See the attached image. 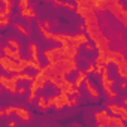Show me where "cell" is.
Instances as JSON below:
<instances>
[{"instance_id": "d6a6232c", "label": "cell", "mask_w": 127, "mask_h": 127, "mask_svg": "<svg viewBox=\"0 0 127 127\" xmlns=\"http://www.w3.org/2000/svg\"><path fill=\"white\" fill-rule=\"evenodd\" d=\"M103 69H105L103 64H96V72H94V75H102Z\"/></svg>"}, {"instance_id": "7c38bea8", "label": "cell", "mask_w": 127, "mask_h": 127, "mask_svg": "<svg viewBox=\"0 0 127 127\" xmlns=\"http://www.w3.org/2000/svg\"><path fill=\"white\" fill-rule=\"evenodd\" d=\"M115 66H117V73H118V76L123 78V79H127V58L123 60V61H118Z\"/></svg>"}, {"instance_id": "1f68e13d", "label": "cell", "mask_w": 127, "mask_h": 127, "mask_svg": "<svg viewBox=\"0 0 127 127\" xmlns=\"http://www.w3.org/2000/svg\"><path fill=\"white\" fill-rule=\"evenodd\" d=\"M2 5H3V8H9V9L14 8V3L11 2V0H2Z\"/></svg>"}, {"instance_id": "30bf717a", "label": "cell", "mask_w": 127, "mask_h": 127, "mask_svg": "<svg viewBox=\"0 0 127 127\" xmlns=\"http://www.w3.org/2000/svg\"><path fill=\"white\" fill-rule=\"evenodd\" d=\"M29 52H30V58H29V60H32V61H34V63H40V60H39V46H37V43L30 42V43H29Z\"/></svg>"}, {"instance_id": "8992f818", "label": "cell", "mask_w": 127, "mask_h": 127, "mask_svg": "<svg viewBox=\"0 0 127 127\" xmlns=\"http://www.w3.org/2000/svg\"><path fill=\"white\" fill-rule=\"evenodd\" d=\"M61 91H64L66 94H69V96H72V97H79L81 96V91L75 87V84L72 82V81H69L67 78L63 81V90Z\"/></svg>"}, {"instance_id": "d6986e66", "label": "cell", "mask_w": 127, "mask_h": 127, "mask_svg": "<svg viewBox=\"0 0 127 127\" xmlns=\"http://www.w3.org/2000/svg\"><path fill=\"white\" fill-rule=\"evenodd\" d=\"M106 127H126V124H124L123 118H120V117H114V115H112V120H111V123H109Z\"/></svg>"}, {"instance_id": "7bdbcfd3", "label": "cell", "mask_w": 127, "mask_h": 127, "mask_svg": "<svg viewBox=\"0 0 127 127\" xmlns=\"http://www.w3.org/2000/svg\"><path fill=\"white\" fill-rule=\"evenodd\" d=\"M126 3H127V2H126Z\"/></svg>"}, {"instance_id": "b9f144b4", "label": "cell", "mask_w": 127, "mask_h": 127, "mask_svg": "<svg viewBox=\"0 0 127 127\" xmlns=\"http://www.w3.org/2000/svg\"><path fill=\"white\" fill-rule=\"evenodd\" d=\"M96 127H106L105 124H96Z\"/></svg>"}, {"instance_id": "3957f363", "label": "cell", "mask_w": 127, "mask_h": 127, "mask_svg": "<svg viewBox=\"0 0 127 127\" xmlns=\"http://www.w3.org/2000/svg\"><path fill=\"white\" fill-rule=\"evenodd\" d=\"M100 81H102L103 91L108 94V97H109L111 100H115V99H117V93L112 90V85L115 84V81L109 78V69H108L106 66H105V69H103V72H102V75H100Z\"/></svg>"}, {"instance_id": "5b68a950", "label": "cell", "mask_w": 127, "mask_h": 127, "mask_svg": "<svg viewBox=\"0 0 127 127\" xmlns=\"http://www.w3.org/2000/svg\"><path fill=\"white\" fill-rule=\"evenodd\" d=\"M0 84H2V87L5 90H8L11 94H17L18 91V79L17 76H6V75H0Z\"/></svg>"}, {"instance_id": "ab89813d", "label": "cell", "mask_w": 127, "mask_h": 127, "mask_svg": "<svg viewBox=\"0 0 127 127\" xmlns=\"http://www.w3.org/2000/svg\"><path fill=\"white\" fill-rule=\"evenodd\" d=\"M15 126H17L15 121H9V123H8V127H15Z\"/></svg>"}, {"instance_id": "603a6c76", "label": "cell", "mask_w": 127, "mask_h": 127, "mask_svg": "<svg viewBox=\"0 0 127 127\" xmlns=\"http://www.w3.org/2000/svg\"><path fill=\"white\" fill-rule=\"evenodd\" d=\"M15 76H17L18 81H27V82H33V79H34V75H30V73H27V72L18 73V75H15Z\"/></svg>"}, {"instance_id": "4fadbf2b", "label": "cell", "mask_w": 127, "mask_h": 127, "mask_svg": "<svg viewBox=\"0 0 127 127\" xmlns=\"http://www.w3.org/2000/svg\"><path fill=\"white\" fill-rule=\"evenodd\" d=\"M15 114H17V117L23 121V123H29L30 120H32V115H30V111L29 109H26V108H18L17 106V111H15Z\"/></svg>"}, {"instance_id": "cb8c5ba5", "label": "cell", "mask_w": 127, "mask_h": 127, "mask_svg": "<svg viewBox=\"0 0 127 127\" xmlns=\"http://www.w3.org/2000/svg\"><path fill=\"white\" fill-rule=\"evenodd\" d=\"M14 27H15L20 33H23L26 37H29V36H30V30H29V29H26L24 26H21V24H18V23H14Z\"/></svg>"}, {"instance_id": "e0dca14e", "label": "cell", "mask_w": 127, "mask_h": 127, "mask_svg": "<svg viewBox=\"0 0 127 127\" xmlns=\"http://www.w3.org/2000/svg\"><path fill=\"white\" fill-rule=\"evenodd\" d=\"M87 78H88V75L85 73V70H78V75H76V79L73 81V84H75V87L79 90L81 87H82V84L87 81Z\"/></svg>"}, {"instance_id": "8d00e7d4", "label": "cell", "mask_w": 127, "mask_h": 127, "mask_svg": "<svg viewBox=\"0 0 127 127\" xmlns=\"http://www.w3.org/2000/svg\"><path fill=\"white\" fill-rule=\"evenodd\" d=\"M43 27H45L46 30H49V29H51V23H49L48 20H46V21H43Z\"/></svg>"}, {"instance_id": "484cf974", "label": "cell", "mask_w": 127, "mask_h": 127, "mask_svg": "<svg viewBox=\"0 0 127 127\" xmlns=\"http://www.w3.org/2000/svg\"><path fill=\"white\" fill-rule=\"evenodd\" d=\"M118 21H120L126 29H127V9H126V8L123 9V12H121V15H120V20H118Z\"/></svg>"}, {"instance_id": "e575fe53", "label": "cell", "mask_w": 127, "mask_h": 127, "mask_svg": "<svg viewBox=\"0 0 127 127\" xmlns=\"http://www.w3.org/2000/svg\"><path fill=\"white\" fill-rule=\"evenodd\" d=\"M46 103H48V108H52L54 106V96L52 97H48L46 99Z\"/></svg>"}, {"instance_id": "52a82bcc", "label": "cell", "mask_w": 127, "mask_h": 127, "mask_svg": "<svg viewBox=\"0 0 127 127\" xmlns=\"http://www.w3.org/2000/svg\"><path fill=\"white\" fill-rule=\"evenodd\" d=\"M52 40L57 42V43H60V45L73 43V34H67V33H54Z\"/></svg>"}, {"instance_id": "836d02e7", "label": "cell", "mask_w": 127, "mask_h": 127, "mask_svg": "<svg viewBox=\"0 0 127 127\" xmlns=\"http://www.w3.org/2000/svg\"><path fill=\"white\" fill-rule=\"evenodd\" d=\"M26 93H27V88H26L24 85H20V87H18L17 94H18V96H23V94H26Z\"/></svg>"}, {"instance_id": "f1b7e54d", "label": "cell", "mask_w": 127, "mask_h": 127, "mask_svg": "<svg viewBox=\"0 0 127 127\" xmlns=\"http://www.w3.org/2000/svg\"><path fill=\"white\" fill-rule=\"evenodd\" d=\"M17 111V106H14V105H9V106H6L5 108V117H9L12 112H15Z\"/></svg>"}, {"instance_id": "ffe728a7", "label": "cell", "mask_w": 127, "mask_h": 127, "mask_svg": "<svg viewBox=\"0 0 127 127\" xmlns=\"http://www.w3.org/2000/svg\"><path fill=\"white\" fill-rule=\"evenodd\" d=\"M36 103H37V108H39L42 112H46V111H48V103H46V97H45V96H39Z\"/></svg>"}, {"instance_id": "9c48e42d", "label": "cell", "mask_w": 127, "mask_h": 127, "mask_svg": "<svg viewBox=\"0 0 127 127\" xmlns=\"http://www.w3.org/2000/svg\"><path fill=\"white\" fill-rule=\"evenodd\" d=\"M2 52H3V55L5 57H9V58H12V60H15V61H20L23 57H21V51H15V49H12L11 46H8V45H5L3 48H2Z\"/></svg>"}, {"instance_id": "d4e9b609", "label": "cell", "mask_w": 127, "mask_h": 127, "mask_svg": "<svg viewBox=\"0 0 127 127\" xmlns=\"http://www.w3.org/2000/svg\"><path fill=\"white\" fill-rule=\"evenodd\" d=\"M8 46H11L12 49H15V51H21V45H20V42L18 40H15V39H8V43H6Z\"/></svg>"}, {"instance_id": "7a4b0ae2", "label": "cell", "mask_w": 127, "mask_h": 127, "mask_svg": "<svg viewBox=\"0 0 127 127\" xmlns=\"http://www.w3.org/2000/svg\"><path fill=\"white\" fill-rule=\"evenodd\" d=\"M0 66H2V70H3L5 73H11L12 76L24 72L18 61L12 60V58H9V57H5V55L0 57Z\"/></svg>"}, {"instance_id": "d590c367", "label": "cell", "mask_w": 127, "mask_h": 127, "mask_svg": "<svg viewBox=\"0 0 127 127\" xmlns=\"http://www.w3.org/2000/svg\"><path fill=\"white\" fill-rule=\"evenodd\" d=\"M94 48H96V46H94L93 43H87V45H85V49H87V51H93Z\"/></svg>"}, {"instance_id": "7402d4cb", "label": "cell", "mask_w": 127, "mask_h": 127, "mask_svg": "<svg viewBox=\"0 0 127 127\" xmlns=\"http://www.w3.org/2000/svg\"><path fill=\"white\" fill-rule=\"evenodd\" d=\"M109 112H108V109H102V111H99V112H94V120H96V124H100L102 121H103V118L108 115Z\"/></svg>"}, {"instance_id": "4316f807", "label": "cell", "mask_w": 127, "mask_h": 127, "mask_svg": "<svg viewBox=\"0 0 127 127\" xmlns=\"http://www.w3.org/2000/svg\"><path fill=\"white\" fill-rule=\"evenodd\" d=\"M11 12H12V9H9V8H2V9H0V18H9V17H11Z\"/></svg>"}, {"instance_id": "83f0119b", "label": "cell", "mask_w": 127, "mask_h": 127, "mask_svg": "<svg viewBox=\"0 0 127 127\" xmlns=\"http://www.w3.org/2000/svg\"><path fill=\"white\" fill-rule=\"evenodd\" d=\"M18 8H20V11L30 8V3H29V0H20V2H18Z\"/></svg>"}, {"instance_id": "8fae6325", "label": "cell", "mask_w": 127, "mask_h": 127, "mask_svg": "<svg viewBox=\"0 0 127 127\" xmlns=\"http://www.w3.org/2000/svg\"><path fill=\"white\" fill-rule=\"evenodd\" d=\"M93 5L96 12H105L111 5V0H93Z\"/></svg>"}, {"instance_id": "6da1fadb", "label": "cell", "mask_w": 127, "mask_h": 127, "mask_svg": "<svg viewBox=\"0 0 127 127\" xmlns=\"http://www.w3.org/2000/svg\"><path fill=\"white\" fill-rule=\"evenodd\" d=\"M46 82H48V78H46V73H45V70H43V67H42L40 72H36L33 82H32L30 87H29V97H27V102H29V103H33V102L36 100V93H37L39 90H43Z\"/></svg>"}, {"instance_id": "60d3db41", "label": "cell", "mask_w": 127, "mask_h": 127, "mask_svg": "<svg viewBox=\"0 0 127 127\" xmlns=\"http://www.w3.org/2000/svg\"><path fill=\"white\" fill-rule=\"evenodd\" d=\"M123 106H126V108H127V97H126V99L123 100Z\"/></svg>"}, {"instance_id": "44dd1931", "label": "cell", "mask_w": 127, "mask_h": 127, "mask_svg": "<svg viewBox=\"0 0 127 127\" xmlns=\"http://www.w3.org/2000/svg\"><path fill=\"white\" fill-rule=\"evenodd\" d=\"M54 5L67 8L69 11H73V12H75V9H76V5H75V3H70V2H60V0H54Z\"/></svg>"}, {"instance_id": "ac0fdd59", "label": "cell", "mask_w": 127, "mask_h": 127, "mask_svg": "<svg viewBox=\"0 0 127 127\" xmlns=\"http://www.w3.org/2000/svg\"><path fill=\"white\" fill-rule=\"evenodd\" d=\"M20 15L23 17V18H29V20H32V18H36L37 20V14H36V11L30 6V8H27V9H23V11H20Z\"/></svg>"}, {"instance_id": "f35d334b", "label": "cell", "mask_w": 127, "mask_h": 127, "mask_svg": "<svg viewBox=\"0 0 127 127\" xmlns=\"http://www.w3.org/2000/svg\"><path fill=\"white\" fill-rule=\"evenodd\" d=\"M78 105V97H72V106H76Z\"/></svg>"}, {"instance_id": "277c9868", "label": "cell", "mask_w": 127, "mask_h": 127, "mask_svg": "<svg viewBox=\"0 0 127 127\" xmlns=\"http://www.w3.org/2000/svg\"><path fill=\"white\" fill-rule=\"evenodd\" d=\"M57 63V67L64 73L66 76L72 72H78V61L76 60H69V58H63V60H58L55 61Z\"/></svg>"}, {"instance_id": "9a60e30c", "label": "cell", "mask_w": 127, "mask_h": 127, "mask_svg": "<svg viewBox=\"0 0 127 127\" xmlns=\"http://www.w3.org/2000/svg\"><path fill=\"white\" fill-rule=\"evenodd\" d=\"M36 21H37V27H39V32L42 33L43 39H46V40H52V37H54V33H52L51 30H46V29L43 27V21H40L39 18H37Z\"/></svg>"}, {"instance_id": "2e32d148", "label": "cell", "mask_w": 127, "mask_h": 127, "mask_svg": "<svg viewBox=\"0 0 127 127\" xmlns=\"http://www.w3.org/2000/svg\"><path fill=\"white\" fill-rule=\"evenodd\" d=\"M85 88H87V93L90 94V97H91V99H96V100H97V99L100 97L99 90L93 87V84H91V81H90L88 78H87V81H85Z\"/></svg>"}, {"instance_id": "5bb4252c", "label": "cell", "mask_w": 127, "mask_h": 127, "mask_svg": "<svg viewBox=\"0 0 127 127\" xmlns=\"http://www.w3.org/2000/svg\"><path fill=\"white\" fill-rule=\"evenodd\" d=\"M90 39H88V36L85 34V33H76V34H73V43L75 45H78V46H85L87 43H90L88 42Z\"/></svg>"}, {"instance_id": "ba28073f", "label": "cell", "mask_w": 127, "mask_h": 127, "mask_svg": "<svg viewBox=\"0 0 127 127\" xmlns=\"http://www.w3.org/2000/svg\"><path fill=\"white\" fill-rule=\"evenodd\" d=\"M106 109H108V112H109L111 115L121 118L123 114H124V111H126V106L118 105V103H108V105H106Z\"/></svg>"}, {"instance_id": "f546056e", "label": "cell", "mask_w": 127, "mask_h": 127, "mask_svg": "<svg viewBox=\"0 0 127 127\" xmlns=\"http://www.w3.org/2000/svg\"><path fill=\"white\" fill-rule=\"evenodd\" d=\"M94 72H96V63H90L88 67L85 69V73L88 75V73H94Z\"/></svg>"}, {"instance_id": "74e56055", "label": "cell", "mask_w": 127, "mask_h": 127, "mask_svg": "<svg viewBox=\"0 0 127 127\" xmlns=\"http://www.w3.org/2000/svg\"><path fill=\"white\" fill-rule=\"evenodd\" d=\"M120 88H121V90H127V81H123V82L120 84Z\"/></svg>"}, {"instance_id": "4dcf8cb0", "label": "cell", "mask_w": 127, "mask_h": 127, "mask_svg": "<svg viewBox=\"0 0 127 127\" xmlns=\"http://www.w3.org/2000/svg\"><path fill=\"white\" fill-rule=\"evenodd\" d=\"M9 23H11L9 18H0V27H2V29H6L9 26Z\"/></svg>"}]
</instances>
